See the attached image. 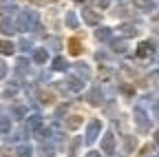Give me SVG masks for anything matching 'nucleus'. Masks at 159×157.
<instances>
[{
  "mask_svg": "<svg viewBox=\"0 0 159 157\" xmlns=\"http://www.w3.org/2000/svg\"><path fill=\"white\" fill-rule=\"evenodd\" d=\"M80 51H82V49H80V40H75V38H73V40H71V53L77 55Z\"/></svg>",
  "mask_w": 159,
  "mask_h": 157,
  "instance_id": "obj_1",
  "label": "nucleus"
},
{
  "mask_svg": "<svg viewBox=\"0 0 159 157\" xmlns=\"http://www.w3.org/2000/svg\"><path fill=\"white\" fill-rule=\"evenodd\" d=\"M0 51H2V53H11V51H13V47H11L9 42H0Z\"/></svg>",
  "mask_w": 159,
  "mask_h": 157,
  "instance_id": "obj_2",
  "label": "nucleus"
},
{
  "mask_svg": "<svg viewBox=\"0 0 159 157\" xmlns=\"http://www.w3.org/2000/svg\"><path fill=\"white\" fill-rule=\"evenodd\" d=\"M135 5H139V7H150V0H135Z\"/></svg>",
  "mask_w": 159,
  "mask_h": 157,
  "instance_id": "obj_3",
  "label": "nucleus"
},
{
  "mask_svg": "<svg viewBox=\"0 0 159 157\" xmlns=\"http://www.w3.org/2000/svg\"><path fill=\"white\" fill-rule=\"evenodd\" d=\"M108 35H111V33H108L106 29H104V31H97V38H102V40H106V38H108Z\"/></svg>",
  "mask_w": 159,
  "mask_h": 157,
  "instance_id": "obj_4",
  "label": "nucleus"
},
{
  "mask_svg": "<svg viewBox=\"0 0 159 157\" xmlns=\"http://www.w3.org/2000/svg\"><path fill=\"white\" fill-rule=\"evenodd\" d=\"M55 69H64V60H62V58H57V60H55Z\"/></svg>",
  "mask_w": 159,
  "mask_h": 157,
  "instance_id": "obj_5",
  "label": "nucleus"
},
{
  "mask_svg": "<svg viewBox=\"0 0 159 157\" xmlns=\"http://www.w3.org/2000/svg\"><path fill=\"white\" fill-rule=\"evenodd\" d=\"M84 16H86V20H89V22H95V16H93L91 11H84Z\"/></svg>",
  "mask_w": 159,
  "mask_h": 157,
  "instance_id": "obj_6",
  "label": "nucleus"
},
{
  "mask_svg": "<svg viewBox=\"0 0 159 157\" xmlns=\"http://www.w3.org/2000/svg\"><path fill=\"white\" fill-rule=\"evenodd\" d=\"M157 142H159V133H157Z\"/></svg>",
  "mask_w": 159,
  "mask_h": 157,
  "instance_id": "obj_7",
  "label": "nucleus"
}]
</instances>
